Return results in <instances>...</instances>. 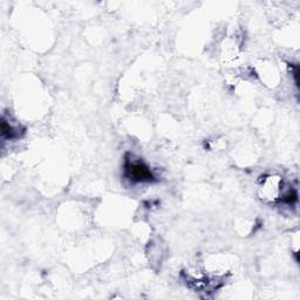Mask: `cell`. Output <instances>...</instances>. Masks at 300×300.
Segmentation results:
<instances>
[{"mask_svg": "<svg viewBox=\"0 0 300 300\" xmlns=\"http://www.w3.org/2000/svg\"><path fill=\"white\" fill-rule=\"evenodd\" d=\"M130 172V177H133L135 181H139V182H143V181H151L153 179V175L151 172L148 170L146 166H143L142 163H134L129 166L128 169Z\"/></svg>", "mask_w": 300, "mask_h": 300, "instance_id": "cell-1", "label": "cell"}]
</instances>
